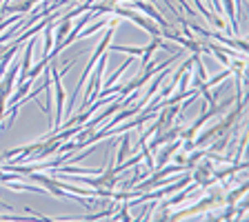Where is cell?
Instances as JSON below:
<instances>
[{"label":"cell","instance_id":"cell-1","mask_svg":"<svg viewBox=\"0 0 249 222\" xmlns=\"http://www.w3.org/2000/svg\"><path fill=\"white\" fill-rule=\"evenodd\" d=\"M49 73H52L53 78V87H56V98H53V102H56V120H53V131L60 127V122L65 120V87H62V73L56 69V60H52V67H49ZM52 131V134H53Z\"/></svg>","mask_w":249,"mask_h":222},{"label":"cell","instance_id":"cell-2","mask_svg":"<svg viewBox=\"0 0 249 222\" xmlns=\"http://www.w3.org/2000/svg\"><path fill=\"white\" fill-rule=\"evenodd\" d=\"M131 5H134L136 9L145 11V14L151 18V20H154V22H158V25H160L162 29H171V25L165 20V18H162V14H160V11H156V9H154V5H151V2H142V0H131Z\"/></svg>","mask_w":249,"mask_h":222},{"label":"cell","instance_id":"cell-3","mask_svg":"<svg viewBox=\"0 0 249 222\" xmlns=\"http://www.w3.org/2000/svg\"><path fill=\"white\" fill-rule=\"evenodd\" d=\"M245 193H247V182H243V185L238 187V189H233L231 193H229L227 198H225V205H233L236 200H240V198H245Z\"/></svg>","mask_w":249,"mask_h":222},{"label":"cell","instance_id":"cell-4","mask_svg":"<svg viewBox=\"0 0 249 222\" xmlns=\"http://www.w3.org/2000/svg\"><path fill=\"white\" fill-rule=\"evenodd\" d=\"M105 25H109V20H107V18H105V20L93 22L91 27H87V31H80V36H78V38H87V36H93V34H96V31H98V29H103Z\"/></svg>","mask_w":249,"mask_h":222}]
</instances>
